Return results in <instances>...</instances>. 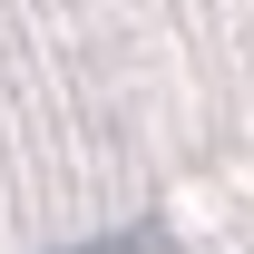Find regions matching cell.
I'll return each mask as SVG.
<instances>
[{"label": "cell", "instance_id": "6da1fadb", "mask_svg": "<svg viewBox=\"0 0 254 254\" xmlns=\"http://www.w3.org/2000/svg\"><path fill=\"white\" fill-rule=\"evenodd\" d=\"M68 254H166V225H127V235H98V245H68Z\"/></svg>", "mask_w": 254, "mask_h": 254}]
</instances>
